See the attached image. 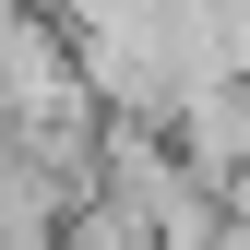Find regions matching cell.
Returning a JSON list of instances; mask_svg holds the SVG:
<instances>
[{
	"mask_svg": "<svg viewBox=\"0 0 250 250\" xmlns=\"http://www.w3.org/2000/svg\"><path fill=\"white\" fill-rule=\"evenodd\" d=\"M167 131H179V155H191L214 191H227V179L250 167V72H203V83H179Z\"/></svg>",
	"mask_w": 250,
	"mask_h": 250,
	"instance_id": "1",
	"label": "cell"
}]
</instances>
